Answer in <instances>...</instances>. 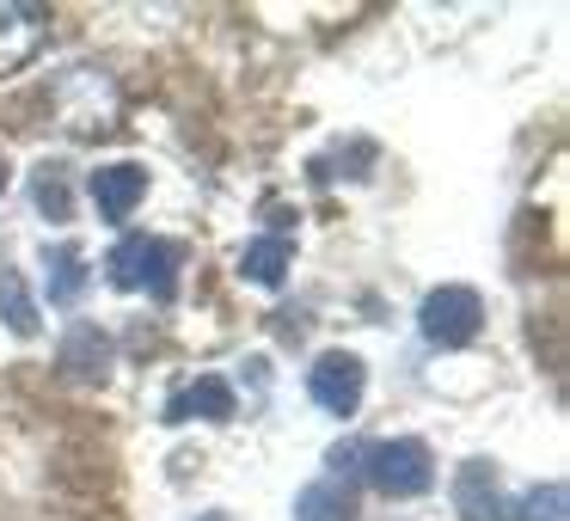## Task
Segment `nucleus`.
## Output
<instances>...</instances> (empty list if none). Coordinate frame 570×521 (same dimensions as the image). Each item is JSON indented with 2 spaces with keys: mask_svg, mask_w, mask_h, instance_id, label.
<instances>
[{
  "mask_svg": "<svg viewBox=\"0 0 570 521\" xmlns=\"http://www.w3.org/2000/svg\"><path fill=\"white\" fill-rule=\"evenodd\" d=\"M50 99H56V117H62L68 136H111L117 111H124V92H117V80L105 68H68V75H56Z\"/></svg>",
  "mask_w": 570,
  "mask_h": 521,
  "instance_id": "nucleus-1",
  "label": "nucleus"
},
{
  "mask_svg": "<svg viewBox=\"0 0 570 521\" xmlns=\"http://www.w3.org/2000/svg\"><path fill=\"white\" fill-rule=\"evenodd\" d=\"M356 460H362V479L386 497H423L435 484L430 448L411 442V435H399V442H368V448H356Z\"/></svg>",
  "mask_w": 570,
  "mask_h": 521,
  "instance_id": "nucleus-2",
  "label": "nucleus"
},
{
  "mask_svg": "<svg viewBox=\"0 0 570 521\" xmlns=\"http://www.w3.org/2000/svg\"><path fill=\"white\" fill-rule=\"evenodd\" d=\"M111 283L117 288H148L154 301H173V288H178V246L173 239H154V234H129V239H117V252H111Z\"/></svg>",
  "mask_w": 570,
  "mask_h": 521,
  "instance_id": "nucleus-3",
  "label": "nucleus"
},
{
  "mask_svg": "<svg viewBox=\"0 0 570 521\" xmlns=\"http://www.w3.org/2000/svg\"><path fill=\"white\" fill-rule=\"evenodd\" d=\"M417 325H423V337H430V344L460 350V344H472V337H479L484 301L472 295V288H435V295L417 307Z\"/></svg>",
  "mask_w": 570,
  "mask_h": 521,
  "instance_id": "nucleus-4",
  "label": "nucleus"
},
{
  "mask_svg": "<svg viewBox=\"0 0 570 521\" xmlns=\"http://www.w3.org/2000/svg\"><path fill=\"white\" fill-rule=\"evenodd\" d=\"M362 362L350 356V350H325L320 362H313V374H307V393H313V405L320 411H332V417H350V411L362 405Z\"/></svg>",
  "mask_w": 570,
  "mask_h": 521,
  "instance_id": "nucleus-5",
  "label": "nucleus"
},
{
  "mask_svg": "<svg viewBox=\"0 0 570 521\" xmlns=\"http://www.w3.org/2000/svg\"><path fill=\"white\" fill-rule=\"evenodd\" d=\"M43 31H50L43 7H31V0H0V75L26 68L43 50Z\"/></svg>",
  "mask_w": 570,
  "mask_h": 521,
  "instance_id": "nucleus-6",
  "label": "nucleus"
},
{
  "mask_svg": "<svg viewBox=\"0 0 570 521\" xmlns=\"http://www.w3.org/2000/svg\"><path fill=\"white\" fill-rule=\"evenodd\" d=\"M141 197H148V173H141L136 160H117V166H99V173H92V203H99L105 222H129Z\"/></svg>",
  "mask_w": 570,
  "mask_h": 521,
  "instance_id": "nucleus-7",
  "label": "nucleus"
},
{
  "mask_svg": "<svg viewBox=\"0 0 570 521\" xmlns=\"http://www.w3.org/2000/svg\"><path fill=\"white\" fill-rule=\"evenodd\" d=\"M190 417L227 423L234 417V386H227L222 374H197V381H185L173 399H166V423H190Z\"/></svg>",
  "mask_w": 570,
  "mask_h": 521,
  "instance_id": "nucleus-8",
  "label": "nucleus"
},
{
  "mask_svg": "<svg viewBox=\"0 0 570 521\" xmlns=\"http://www.w3.org/2000/svg\"><path fill=\"white\" fill-rule=\"evenodd\" d=\"M454 509L466 521H509V503H503V491H497V466H491V460H466V466H460Z\"/></svg>",
  "mask_w": 570,
  "mask_h": 521,
  "instance_id": "nucleus-9",
  "label": "nucleus"
},
{
  "mask_svg": "<svg viewBox=\"0 0 570 521\" xmlns=\"http://www.w3.org/2000/svg\"><path fill=\"white\" fill-rule=\"evenodd\" d=\"M295 521H356V497L344 479H320L295 497Z\"/></svg>",
  "mask_w": 570,
  "mask_h": 521,
  "instance_id": "nucleus-10",
  "label": "nucleus"
},
{
  "mask_svg": "<svg viewBox=\"0 0 570 521\" xmlns=\"http://www.w3.org/2000/svg\"><path fill=\"white\" fill-rule=\"evenodd\" d=\"M288 258H295V252H288V239L283 234H264V239H252V246L239 252V276H246V283H258V288H276L288 276Z\"/></svg>",
  "mask_w": 570,
  "mask_h": 521,
  "instance_id": "nucleus-11",
  "label": "nucleus"
},
{
  "mask_svg": "<svg viewBox=\"0 0 570 521\" xmlns=\"http://www.w3.org/2000/svg\"><path fill=\"white\" fill-rule=\"evenodd\" d=\"M80 288H87V258H80V246H56L50 252V307H75Z\"/></svg>",
  "mask_w": 570,
  "mask_h": 521,
  "instance_id": "nucleus-12",
  "label": "nucleus"
},
{
  "mask_svg": "<svg viewBox=\"0 0 570 521\" xmlns=\"http://www.w3.org/2000/svg\"><path fill=\"white\" fill-rule=\"evenodd\" d=\"M0 320L13 325L19 337L38 332V301L26 295V276H19V271H0Z\"/></svg>",
  "mask_w": 570,
  "mask_h": 521,
  "instance_id": "nucleus-13",
  "label": "nucleus"
},
{
  "mask_svg": "<svg viewBox=\"0 0 570 521\" xmlns=\"http://www.w3.org/2000/svg\"><path fill=\"white\" fill-rule=\"evenodd\" d=\"M38 203L56 215V222L68 215V190H62V178H56V173H43V178H38Z\"/></svg>",
  "mask_w": 570,
  "mask_h": 521,
  "instance_id": "nucleus-14",
  "label": "nucleus"
},
{
  "mask_svg": "<svg viewBox=\"0 0 570 521\" xmlns=\"http://www.w3.org/2000/svg\"><path fill=\"white\" fill-rule=\"evenodd\" d=\"M0 190H7V160H0Z\"/></svg>",
  "mask_w": 570,
  "mask_h": 521,
  "instance_id": "nucleus-15",
  "label": "nucleus"
},
{
  "mask_svg": "<svg viewBox=\"0 0 570 521\" xmlns=\"http://www.w3.org/2000/svg\"><path fill=\"white\" fill-rule=\"evenodd\" d=\"M203 521H227V515H203Z\"/></svg>",
  "mask_w": 570,
  "mask_h": 521,
  "instance_id": "nucleus-16",
  "label": "nucleus"
}]
</instances>
